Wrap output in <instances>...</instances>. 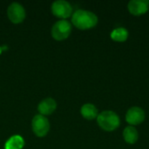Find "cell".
Returning a JSON list of instances; mask_svg holds the SVG:
<instances>
[{"mask_svg":"<svg viewBox=\"0 0 149 149\" xmlns=\"http://www.w3.org/2000/svg\"><path fill=\"white\" fill-rule=\"evenodd\" d=\"M72 22L79 29H89L96 25L98 17L90 10H78L72 14Z\"/></svg>","mask_w":149,"mask_h":149,"instance_id":"6da1fadb","label":"cell"},{"mask_svg":"<svg viewBox=\"0 0 149 149\" xmlns=\"http://www.w3.org/2000/svg\"><path fill=\"white\" fill-rule=\"evenodd\" d=\"M97 121L100 127L106 131H113L116 129L120 123L118 114L111 110L101 112L97 116Z\"/></svg>","mask_w":149,"mask_h":149,"instance_id":"7a4b0ae2","label":"cell"},{"mask_svg":"<svg viewBox=\"0 0 149 149\" xmlns=\"http://www.w3.org/2000/svg\"><path fill=\"white\" fill-rule=\"evenodd\" d=\"M72 25L69 21L65 19L58 20L52 28V35L57 40L65 39L71 33Z\"/></svg>","mask_w":149,"mask_h":149,"instance_id":"3957f363","label":"cell"},{"mask_svg":"<svg viewBox=\"0 0 149 149\" xmlns=\"http://www.w3.org/2000/svg\"><path fill=\"white\" fill-rule=\"evenodd\" d=\"M32 129L34 134L38 137L46 135L50 129L49 120L42 114L35 115L32 119Z\"/></svg>","mask_w":149,"mask_h":149,"instance_id":"277c9868","label":"cell"},{"mask_svg":"<svg viewBox=\"0 0 149 149\" xmlns=\"http://www.w3.org/2000/svg\"><path fill=\"white\" fill-rule=\"evenodd\" d=\"M52 10L55 16L66 18L71 16L72 12V7L70 3L65 0H57L52 3Z\"/></svg>","mask_w":149,"mask_h":149,"instance_id":"5b68a950","label":"cell"},{"mask_svg":"<svg viewBox=\"0 0 149 149\" xmlns=\"http://www.w3.org/2000/svg\"><path fill=\"white\" fill-rule=\"evenodd\" d=\"M7 15L12 23L17 24L24 19L25 10L22 4L18 3H12L7 9Z\"/></svg>","mask_w":149,"mask_h":149,"instance_id":"8992f818","label":"cell"},{"mask_svg":"<svg viewBox=\"0 0 149 149\" xmlns=\"http://www.w3.org/2000/svg\"><path fill=\"white\" fill-rule=\"evenodd\" d=\"M145 119V112L139 107H133L129 108L126 114L127 121L131 125H138Z\"/></svg>","mask_w":149,"mask_h":149,"instance_id":"52a82bcc","label":"cell"},{"mask_svg":"<svg viewBox=\"0 0 149 149\" xmlns=\"http://www.w3.org/2000/svg\"><path fill=\"white\" fill-rule=\"evenodd\" d=\"M127 8L129 11L134 15H141L145 13L149 8L148 0H131L128 4Z\"/></svg>","mask_w":149,"mask_h":149,"instance_id":"ba28073f","label":"cell"},{"mask_svg":"<svg viewBox=\"0 0 149 149\" xmlns=\"http://www.w3.org/2000/svg\"><path fill=\"white\" fill-rule=\"evenodd\" d=\"M57 107V103L52 98H46L43 100L38 107V112L42 115H48L52 113Z\"/></svg>","mask_w":149,"mask_h":149,"instance_id":"9c48e42d","label":"cell"},{"mask_svg":"<svg viewBox=\"0 0 149 149\" xmlns=\"http://www.w3.org/2000/svg\"><path fill=\"white\" fill-rule=\"evenodd\" d=\"M81 114L84 118L87 120H93L98 116V109L97 107L91 103H86L81 107Z\"/></svg>","mask_w":149,"mask_h":149,"instance_id":"30bf717a","label":"cell"},{"mask_svg":"<svg viewBox=\"0 0 149 149\" xmlns=\"http://www.w3.org/2000/svg\"><path fill=\"white\" fill-rule=\"evenodd\" d=\"M123 137L127 143L134 144L138 140V131L134 127L128 126L123 131Z\"/></svg>","mask_w":149,"mask_h":149,"instance_id":"8fae6325","label":"cell"},{"mask_svg":"<svg viewBox=\"0 0 149 149\" xmlns=\"http://www.w3.org/2000/svg\"><path fill=\"white\" fill-rule=\"evenodd\" d=\"M24 145V141L20 135L11 136L5 143V149H22Z\"/></svg>","mask_w":149,"mask_h":149,"instance_id":"7c38bea8","label":"cell"},{"mask_svg":"<svg viewBox=\"0 0 149 149\" xmlns=\"http://www.w3.org/2000/svg\"><path fill=\"white\" fill-rule=\"evenodd\" d=\"M127 37H128V31L124 27H118L116 29H113L111 32L112 39L118 42L125 41L127 38Z\"/></svg>","mask_w":149,"mask_h":149,"instance_id":"4fadbf2b","label":"cell"},{"mask_svg":"<svg viewBox=\"0 0 149 149\" xmlns=\"http://www.w3.org/2000/svg\"><path fill=\"white\" fill-rule=\"evenodd\" d=\"M1 52H2V48L0 47V53H1Z\"/></svg>","mask_w":149,"mask_h":149,"instance_id":"5bb4252c","label":"cell"}]
</instances>
